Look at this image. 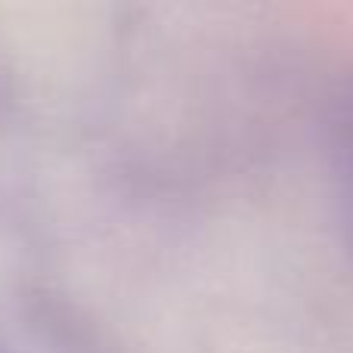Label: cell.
I'll return each mask as SVG.
<instances>
[{
    "label": "cell",
    "instance_id": "obj_1",
    "mask_svg": "<svg viewBox=\"0 0 353 353\" xmlns=\"http://www.w3.org/2000/svg\"><path fill=\"white\" fill-rule=\"evenodd\" d=\"M325 155L332 165L344 242L353 261V72L344 74L325 99Z\"/></svg>",
    "mask_w": 353,
    "mask_h": 353
}]
</instances>
